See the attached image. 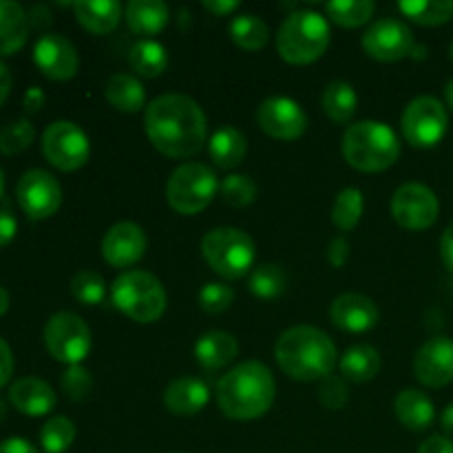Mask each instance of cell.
Here are the masks:
<instances>
[{
    "instance_id": "14",
    "label": "cell",
    "mask_w": 453,
    "mask_h": 453,
    "mask_svg": "<svg viewBox=\"0 0 453 453\" xmlns=\"http://www.w3.org/2000/svg\"><path fill=\"white\" fill-rule=\"evenodd\" d=\"M257 122L265 135L281 142H292L305 133L308 115L292 97L274 96L261 102L259 111H257Z\"/></svg>"
},
{
    "instance_id": "1",
    "label": "cell",
    "mask_w": 453,
    "mask_h": 453,
    "mask_svg": "<svg viewBox=\"0 0 453 453\" xmlns=\"http://www.w3.org/2000/svg\"><path fill=\"white\" fill-rule=\"evenodd\" d=\"M144 128L150 144L166 157L186 159L199 153L208 135L202 106L184 93H166L146 106Z\"/></svg>"
},
{
    "instance_id": "49",
    "label": "cell",
    "mask_w": 453,
    "mask_h": 453,
    "mask_svg": "<svg viewBox=\"0 0 453 453\" xmlns=\"http://www.w3.org/2000/svg\"><path fill=\"white\" fill-rule=\"evenodd\" d=\"M441 257H442V264H445L453 273V221L447 226V230L441 237Z\"/></svg>"
},
{
    "instance_id": "47",
    "label": "cell",
    "mask_w": 453,
    "mask_h": 453,
    "mask_svg": "<svg viewBox=\"0 0 453 453\" xmlns=\"http://www.w3.org/2000/svg\"><path fill=\"white\" fill-rule=\"evenodd\" d=\"M418 453H453V441L447 436H432L418 447Z\"/></svg>"
},
{
    "instance_id": "25",
    "label": "cell",
    "mask_w": 453,
    "mask_h": 453,
    "mask_svg": "<svg viewBox=\"0 0 453 453\" xmlns=\"http://www.w3.org/2000/svg\"><path fill=\"white\" fill-rule=\"evenodd\" d=\"M394 410H396L401 425H405L411 432H423V429L432 427L434 418H436L434 403L429 401L427 394L418 392V389H403L394 401Z\"/></svg>"
},
{
    "instance_id": "20",
    "label": "cell",
    "mask_w": 453,
    "mask_h": 453,
    "mask_svg": "<svg viewBox=\"0 0 453 453\" xmlns=\"http://www.w3.org/2000/svg\"><path fill=\"white\" fill-rule=\"evenodd\" d=\"M56 392L51 385L35 376H25L18 379L9 388V403L16 407L20 414L27 416H44L56 407Z\"/></svg>"
},
{
    "instance_id": "34",
    "label": "cell",
    "mask_w": 453,
    "mask_h": 453,
    "mask_svg": "<svg viewBox=\"0 0 453 453\" xmlns=\"http://www.w3.org/2000/svg\"><path fill=\"white\" fill-rule=\"evenodd\" d=\"M363 217V193L354 186L341 190L334 199V206H332V221L339 230L349 233L358 226Z\"/></svg>"
},
{
    "instance_id": "31",
    "label": "cell",
    "mask_w": 453,
    "mask_h": 453,
    "mask_svg": "<svg viewBox=\"0 0 453 453\" xmlns=\"http://www.w3.org/2000/svg\"><path fill=\"white\" fill-rule=\"evenodd\" d=\"M128 62H131V69L142 78H157L168 66L166 47L159 44L157 40H140L137 44H133Z\"/></svg>"
},
{
    "instance_id": "27",
    "label": "cell",
    "mask_w": 453,
    "mask_h": 453,
    "mask_svg": "<svg viewBox=\"0 0 453 453\" xmlns=\"http://www.w3.org/2000/svg\"><path fill=\"white\" fill-rule=\"evenodd\" d=\"M128 27L137 35H155L168 25V4L162 0H131L124 12Z\"/></svg>"
},
{
    "instance_id": "44",
    "label": "cell",
    "mask_w": 453,
    "mask_h": 453,
    "mask_svg": "<svg viewBox=\"0 0 453 453\" xmlns=\"http://www.w3.org/2000/svg\"><path fill=\"white\" fill-rule=\"evenodd\" d=\"M18 233V219L13 215L9 202L0 203V248H4L7 243L13 242Z\"/></svg>"
},
{
    "instance_id": "40",
    "label": "cell",
    "mask_w": 453,
    "mask_h": 453,
    "mask_svg": "<svg viewBox=\"0 0 453 453\" xmlns=\"http://www.w3.org/2000/svg\"><path fill=\"white\" fill-rule=\"evenodd\" d=\"M35 137V128L29 119L20 118L9 122L7 127L0 128V153L16 155L29 149Z\"/></svg>"
},
{
    "instance_id": "30",
    "label": "cell",
    "mask_w": 453,
    "mask_h": 453,
    "mask_svg": "<svg viewBox=\"0 0 453 453\" xmlns=\"http://www.w3.org/2000/svg\"><path fill=\"white\" fill-rule=\"evenodd\" d=\"M321 104L332 122L348 124L352 122V118L357 115L358 97L352 84L343 82V80H334V82L327 84L326 91H323Z\"/></svg>"
},
{
    "instance_id": "55",
    "label": "cell",
    "mask_w": 453,
    "mask_h": 453,
    "mask_svg": "<svg viewBox=\"0 0 453 453\" xmlns=\"http://www.w3.org/2000/svg\"><path fill=\"white\" fill-rule=\"evenodd\" d=\"M445 100H447V104H449V109L453 111V78L449 80V84L445 87Z\"/></svg>"
},
{
    "instance_id": "29",
    "label": "cell",
    "mask_w": 453,
    "mask_h": 453,
    "mask_svg": "<svg viewBox=\"0 0 453 453\" xmlns=\"http://www.w3.org/2000/svg\"><path fill=\"white\" fill-rule=\"evenodd\" d=\"M341 374L352 383H367L380 372V354L374 345L357 343L341 357Z\"/></svg>"
},
{
    "instance_id": "42",
    "label": "cell",
    "mask_w": 453,
    "mask_h": 453,
    "mask_svg": "<svg viewBox=\"0 0 453 453\" xmlns=\"http://www.w3.org/2000/svg\"><path fill=\"white\" fill-rule=\"evenodd\" d=\"M62 392L66 394V398L75 403L87 401L88 394L93 389V376L91 372L84 370L82 365H69L60 376Z\"/></svg>"
},
{
    "instance_id": "16",
    "label": "cell",
    "mask_w": 453,
    "mask_h": 453,
    "mask_svg": "<svg viewBox=\"0 0 453 453\" xmlns=\"http://www.w3.org/2000/svg\"><path fill=\"white\" fill-rule=\"evenodd\" d=\"M34 60L38 69L51 80H71L78 73L80 58L73 42L60 34H44L35 40Z\"/></svg>"
},
{
    "instance_id": "36",
    "label": "cell",
    "mask_w": 453,
    "mask_h": 453,
    "mask_svg": "<svg viewBox=\"0 0 453 453\" xmlns=\"http://www.w3.org/2000/svg\"><path fill=\"white\" fill-rule=\"evenodd\" d=\"M286 290V273L277 264H264L250 274V292L261 301H274Z\"/></svg>"
},
{
    "instance_id": "35",
    "label": "cell",
    "mask_w": 453,
    "mask_h": 453,
    "mask_svg": "<svg viewBox=\"0 0 453 453\" xmlns=\"http://www.w3.org/2000/svg\"><path fill=\"white\" fill-rule=\"evenodd\" d=\"M327 16L341 27H361L374 16L376 4L372 0H330L326 4Z\"/></svg>"
},
{
    "instance_id": "19",
    "label": "cell",
    "mask_w": 453,
    "mask_h": 453,
    "mask_svg": "<svg viewBox=\"0 0 453 453\" xmlns=\"http://www.w3.org/2000/svg\"><path fill=\"white\" fill-rule=\"evenodd\" d=\"M379 308L374 301L358 292H345L330 305V319L339 330L363 334L379 323Z\"/></svg>"
},
{
    "instance_id": "57",
    "label": "cell",
    "mask_w": 453,
    "mask_h": 453,
    "mask_svg": "<svg viewBox=\"0 0 453 453\" xmlns=\"http://www.w3.org/2000/svg\"><path fill=\"white\" fill-rule=\"evenodd\" d=\"M3 188H4V173L3 168H0V195H3Z\"/></svg>"
},
{
    "instance_id": "41",
    "label": "cell",
    "mask_w": 453,
    "mask_h": 453,
    "mask_svg": "<svg viewBox=\"0 0 453 453\" xmlns=\"http://www.w3.org/2000/svg\"><path fill=\"white\" fill-rule=\"evenodd\" d=\"M199 308L206 314H221L233 305L234 301V290L228 283L211 281L199 290Z\"/></svg>"
},
{
    "instance_id": "8",
    "label": "cell",
    "mask_w": 453,
    "mask_h": 453,
    "mask_svg": "<svg viewBox=\"0 0 453 453\" xmlns=\"http://www.w3.org/2000/svg\"><path fill=\"white\" fill-rule=\"evenodd\" d=\"M219 193L215 171L202 162H186L171 173L166 184L168 206L180 215H197Z\"/></svg>"
},
{
    "instance_id": "5",
    "label": "cell",
    "mask_w": 453,
    "mask_h": 453,
    "mask_svg": "<svg viewBox=\"0 0 453 453\" xmlns=\"http://www.w3.org/2000/svg\"><path fill=\"white\" fill-rule=\"evenodd\" d=\"M330 47V25L312 9H299L281 22L277 31V51L290 65L317 62Z\"/></svg>"
},
{
    "instance_id": "18",
    "label": "cell",
    "mask_w": 453,
    "mask_h": 453,
    "mask_svg": "<svg viewBox=\"0 0 453 453\" xmlns=\"http://www.w3.org/2000/svg\"><path fill=\"white\" fill-rule=\"evenodd\" d=\"M146 234L142 226L133 221H119L111 226L102 239V257L113 268H131L144 257Z\"/></svg>"
},
{
    "instance_id": "32",
    "label": "cell",
    "mask_w": 453,
    "mask_h": 453,
    "mask_svg": "<svg viewBox=\"0 0 453 453\" xmlns=\"http://www.w3.org/2000/svg\"><path fill=\"white\" fill-rule=\"evenodd\" d=\"M230 38L237 47L246 49V51H259L268 42V25L261 20L255 13H242V16L233 18L228 27Z\"/></svg>"
},
{
    "instance_id": "50",
    "label": "cell",
    "mask_w": 453,
    "mask_h": 453,
    "mask_svg": "<svg viewBox=\"0 0 453 453\" xmlns=\"http://www.w3.org/2000/svg\"><path fill=\"white\" fill-rule=\"evenodd\" d=\"M44 104V93L40 87H29L27 88L25 97H22V106H25L27 113H35L40 111V106Z\"/></svg>"
},
{
    "instance_id": "28",
    "label": "cell",
    "mask_w": 453,
    "mask_h": 453,
    "mask_svg": "<svg viewBox=\"0 0 453 453\" xmlns=\"http://www.w3.org/2000/svg\"><path fill=\"white\" fill-rule=\"evenodd\" d=\"M104 96L113 109L122 113H137L146 104V88L135 75L113 73L106 80Z\"/></svg>"
},
{
    "instance_id": "15",
    "label": "cell",
    "mask_w": 453,
    "mask_h": 453,
    "mask_svg": "<svg viewBox=\"0 0 453 453\" xmlns=\"http://www.w3.org/2000/svg\"><path fill=\"white\" fill-rule=\"evenodd\" d=\"M414 34L396 18H380L363 34V49L367 56L383 62H396L414 51Z\"/></svg>"
},
{
    "instance_id": "21",
    "label": "cell",
    "mask_w": 453,
    "mask_h": 453,
    "mask_svg": "<svg viewBox=\"0 0 453 453\" xmlns=\"http://www.w3.org/2000/svg\"><path fill=\"white\" fill-rule=\"evenodd\" d=\"M211 389L202 379L195 376H181L173 380L164 392V405L171 414L177 416H193L199 414L208 405Z\"/></svg>"
},
{
    "instance_id": "26",
    "label": "cell",
    "mask_w": 453,
    "mask_h": 453,
    "mask_svg": "<svg viewBox=\"0 0 453 453\" xmlns=\"http://www.w3.org/2000/svg\"><path fill=\"white\" fill-rule=\"evenodd\" d=\"M208 150H211V159L217 166L224 168V171H233L243 162L248 153L246 135L234 127H221L211 135Z\"/></svg>"
},
{
    "instance_id": "17",
    "label": "cell",
    "mask_w": 453,
    "mask_h": 453,
    "mask_svg": "<svg viewBox=\"0 0 453 453\" xmlns=\"http://www.w3.org/2000/svg\"><path fill=\"white\" fill-rule=\"evenodd\" d=\"M414 374L427 388H445L453 380V341L434 336L414 358Z\"/></svg>"
},
{
    "instance_id": "10",
    "label": "cell",
    "mask_w": 453,
    "mask_h": 453,
    "mask_svg": "<svg viewBox=\"0 0 453 453\" xmlns=\"http://www.w3.org/2000/svg\"><path fill=\"white\" fill-rule=\"evenodd\" d=\"M403 135L416 149L436 146L445 137L449 118L441 100L434 96H418L403 111Z\"/></svg>"
},
{
    "instance_id": "6",
    "label": "cell",
    "mask_w": 453,
    "mask_h": 453,
    "mask_svg": "<svg viewBox=\"0 0 453 453\" xmlns=\"http://www.w3.org/2000/svg\"><path fill=\"white\" fill-rule=\"evenodd\" d=\"M111 299L122 314L135 323H155L166 312V290L155 274L127 270L111 286Z\"/></svg>"
},
{
    "instance_id": "52",
    "label": "cell",
    "mask_w": 453,
    "mask_h": 453,
    "mask_svg": "<svg viewBox=\"0 0 453 453\" xmlns=\"http://www.w3.org/2000/svg\"><path fill=\"white\" fill-rule=\"evenodd\" d=\"M9 91H12V71L4 62H0V106L9 97Z\"/></svg>"
},
{
    "instance_id": "9",
    "label": "cell",
    "mask_w": 453,
    "mask_h": 453,
    "mask_svg": "<svg viewBox=\"0 0 453 453\" xmlns=\"http://www.w3.org/2000/svg\"><path fill=\"white\" fill-rule=\"evenodd\" d=\"M44 345L56 361L80 365L91 352V330L75 312H56L44 326Z\"/></svg>"
},
{
    "instance_id": "13",
    "label": "cell",
    "mask_w": 453,
    "mask_h": 453,
    "mask_svg": "<svg viewBox=\"0 0 453 453\" xmlns=\"http://www.w3.org/2000/svg\"><path fill=\"white\" fill-rule=\"evenodd\" d=\"M16 197L29 219H47L62 203V188L56 177L42 168H29L18 180Z\"/></svg>"
},
{
    "instance_id": "46",
    "label": "cell",
    "mask_w": 453,
    "mask_h": 453,
    "mask_svg": "<svg viewBox=\"0 0 453 453\" xmlns=\"http://www.w3.org/2000/svg\"><path fill=\"white\" fill-rule=\"evenodd\" d=\"M12 372H13L12 348H9L7 341L0 336V388H3V385H7V380L12 379Z\"/></svg>"
},
{
    "instance_id": "3",
    "label": "cell",
    "mask_w": 453,
    "mask_h": 453,
    "mask_svg": "<svg viewBox=\"0 0 453 453\" xmlns=\"http://www.w3.org/2000/svg\"><path fill=\"white\" fill-rule=\"evenodd\" d=\"M274 358L290 379L312 383L332 374L336 363V345L319 327L295 326L277 339Z\"/></svg>"
},
{
    "instance_id": "37",
    "label": "cell",
    "mask_w": 453,
    "mask_h": 453,
    "mask_svg": "<svg viewBox=\"0 0 453 453\" xmlns=\"http://www.w3.org/2000/svg\"><path fill=\"white\" fill-rule=\"evenodd\" d=\"M75 441V425L65 416H53L40 429V445L47 453H65Z\"/></svg>"
},
{
    "instance_id": "4",
    "label": "cell",
    "mask_w": 453,
    "mask_h": 453,
    "mask_svg": "<svg viewBox=\"0 0 453 453\" xmlns=\"http://www.w3.org/2000/svg\"><path fill=\"white\" fill-rule=\"evenodd\" d=\"M343 157L357 171L380 173L401 157V142L388 124L363 119L345 131Z\"/></svg>"
},
{
    "instance_id": "45",
    "label": "cell",
    "mask_w": 453,
    "mask_h": 453,
    "mask_svg": "<svg viewBox=\"0 0 453 453\" xmlns=\"http://www.w3.org/2000/svg\"><path fill=\"white\" fill-rule=\"evenodd\" d=\"M349 257V243L345 237H336L330 242V248H327V259L334 268H343L345 261Z\"/></svg>"
},
{
    "instance_id": "23",
    "label": "cell",
    "mask_w": 453,
    "mask_h": 453,
    "mask_svg": "<svg viewBox=\"0 0 453 453\" xmlns=\"http://www.w3.org/2000/svg\"><path fill=\"white\" fill-rule=\"evenodd\" d=\"M29 16L16 0H0V56H12L25 47L29 35Z\"/></svg>"
},
{
    "instance_id": "56",
    "label": "cell",
    "mask_w": 453,
    "mask_h": 453,
    "mask_svg": "<svg viewBox=\"0 0 453 453\" xmlns=\"http://www.w3.org/2000/svg\"><path fill=\"white\" fill-rule=\"evenodd\" d=\"M4 416H7V403H4L3 398H0V420H3Z\"/></svg>"
},
{
    "instance_id": "24",
    "label": "cell",
    "mask_w": 453,
    "mask_h": 453,
    "mask_svg": "<svg viewBox=\"0 0 453 453\" xmlns=\"http://www.w3.org/2000/svg\"><path fill=\"white\" fill-rule=\"evenodd\" d=\"M75 18L87 31L97 35L118 29L122 18V4L118 0H80L73 4Z\"/></svg>"
},
{
    "instance_id": "43",
    "label": "cell",
    "mask_w": 453,
    "mask_h": 453,
    "mask_svg": "<svg viewBox=\"0 0 453 453\" xmlns=\"http://www.w3.org/2000/svg\"><path fill=\"white\" fill-rule=\"evenodd\" d=\"M319 401L326 410H343L345 403L349 401V389L343 379L330 374L319 385Z\"/></svg>"
},
{
    "instance_id": "22",
    "label": "cell",
    "mask_w": 453,
    "mask_h": 453,
    "mask_svg": "<svg viewBox=\"0 0 453 453\" xmlns=\"http://www.w3.org/2000/svg\"><path fill=\"white\" fill-rule=\"evenodd\" d=\"M239 352V343L230 332L211 330L195 343V358L208 372H217L228 365Z\"/></svg>"
},
{
    "instance_id": "53",
    "label": "cell",
    "mask_w": 453,
    "mask_h": 453,
    "mask_svg": "<svg viewBox=\"0 0 453 453\" xmlns=\"http://www.w3.org/2000/svg\"><path fill=\"white\" fill-rule=\"evenodd\" d=\"M442 429H445L449 436H453V403L445 407V411H442Z\"/></svg>"
},
{
    "instance_id": "38",
    "label": "cell",
    "mask_w": 453,
    "mask_h": 453,
    "mask_svg": "<svg viewBox=\"0 0 453 453\" xmlns=\"http://www.w3.org/2000/svg\"><path fill=\"white\" fill-rule=\"evenodd\" d=\"M219 195L224 203H228V206H234V208H242L255 202L257 184L252 181V177L242 175V173H233V175H228L219 184Z\"/></svg>"
},
{
    "instance_id": "7",
    "label": "cell",
    "mask_w": 453,
    "mask_h": 453,
    "mask_svg": "<svg viewBox=\"0 0 453 453\" xmlns=\"http://www.w3.org/2000/svg\"><path fill=\"white\" fill-rule=\"evenodd\" d=\"M202 255L219 277L234 281L250 273L257 250L250 234L233 226H221L203 234Z\"/></svg>"
},
{
    "instance_id": "11",
    "label": "cell",
    "mask_w": 453,
    "mask_h": 453,
    "mask_svg": "<svg viewBox=\"0 0 453 453\" xmlns=\"http://www.w3.org/2000/svg\"><path fill=\"white\" fill-rule=\"evenodd\" d=\"M42 153L58 171H78L88 162L91 142L78 124L58 119L49 124L42 135Z\"/></svg>"
},
{
    "instance_id": "48",
    "label": "cell",
    "mask_w": 453,
    "mask_h": 453,
    "mask_svg": "<svg viewBox=\"0 0 453 453\" xmlns=\"http://www.w3.org/2000/svg\"><path fill=\"white\" fill-rule=\"evenodd\" d=\"M0 453H38V449L25 438H7L0 442Z\"/></svg>"
},
{
    "instance_id": "33",
    "label": "cell",
    "mask_w": 453,
    "mask_h": 453,
    "mask_svg": "<svg viewBox=\"0 0 453 453\" xmlns=\"http://www.w3.org/2000/svg\"><path fill=\"white\" fill-rule=\"evenodd\" d=\"M398 9L418 25H442L453 18V0H401Z\"/></svg>"
},
{
    "instance_id": "12",
    "label": "cell",
    "mask_w": 453,
    "mask_h": 453,
    "mask_svg": "<svg viewBox=\"0 0 453 453\" xmlns=\"http://www.w3.org/2000/svg\"><path fill=\"white\" fill-rule=\"evenodd\" d=\"M441 202L429 186L410 181L403 184L392 197V215L398 226L407 230H427L436 224Z\"/></svg>"
},
{
    "instance_id": "51",
    "label": "cell",
    "mask_w": 453,
    "mask_h": 453,
    "mask_svg": "<svg viewBox=\"0 0 453 453\" xmlns=\"http://www.w3.org/2000/svg\"><path fill=\"white\" fill-rule=\"evenodd\" d=\"M203 7L215 16H228L234 9H239L237 0H203Z\"/></svg>"
},
{
    "instance_id": "39",
    "label": "cell",
    "mask_w": 453,
    "mask_h": 453,
    "mask_svg": "<svg viewBox=\"0 0 453 453\" xmlns=\"http://www.w3.org/2000/svg\"><path fill=\"white\" fill-rule=\"evenodd\" d=\"M71 295L78 303L82 305H97L104 301L106 286L104 279L93 270H80L73 279H71Z\"/></svg>"
},
{
    "instance_id": "58",
    "label": "cell",
    "mask_w": 453,
    "mask_h": 453,
    "mask_svg": "<svg viewBox=\"0 0 453 453\" xmlns=\"http://www.w3.org/2000/svg\"><path fill=\"white\" fill-rule=\"evenodd\" d=\"M449 56H451V60H453V42H451V49H449Z\"/></svg>"
},
{
    "instance_id": "2",
    "label": "cell",
    "mask_w": 453,
    "mask_h": 453,
    "mask_svg": "<svg viewBox=\"0 0 453 453\" xmlns=\"http://www.w3.org/2000/svg\"><path fill=\"white\" fill-rule=\"evenodd\" d=\"M277 380L268 365L259 361L239 363L217 383V405L233 420L261 418L273 407Z\"/></svg>"
},
{
    "instance_id": "54",
    "label": "cell",
    "mask_w": 453,
    "mask_h": 453,
    "mask_svg": "<svg viewBox=\"0 0 453 453\" xmlns=\"http://www.w3.org/2000/svg\"><path fill=\"white\" fill-rule=\"evenodd\" d=\"M9 310V292L0 286V317Z\"/></svg>"
}]
</instances>
